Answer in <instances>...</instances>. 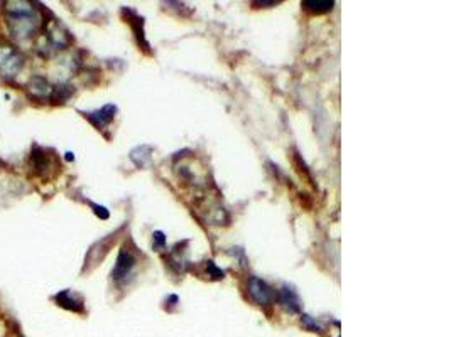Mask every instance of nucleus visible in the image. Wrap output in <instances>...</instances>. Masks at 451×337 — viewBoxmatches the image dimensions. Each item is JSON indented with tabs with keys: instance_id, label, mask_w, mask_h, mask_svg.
<instances>
[{
	"instance_id": "obj_4",
	"label": "nucleus",
	"mask_w": 451,
	"mask_h": 337,
	"mask_svg": "<svg viewBox=\"0 0 451 337\" xmlns=\"http://www.w3.org/2000/svg\"><path fill=\"white\" fill-rule=\"evenodd\" d=\"M135 265H137V260H135L134 253H132L127 246H123L121 253H118L117 263H115L112 279L117 281V284H127V281L132 279V275H134Z\"/></svg>"
},
{
	"instance_id": "obj_12",
	"label": "nucleus",
	"mask_w": 451,
	"mask_h": 337,
	"mask_svg": "<svg viewBox=\"0 0 451 337\" xmlns=\"http://www.w3.org/2000/svg\"><path fill=\"white\" fill-rule=\"evenodd\" d=\"M73 87L70 84H58V87H53V93H51V101L53 103H65V101L70 100V96L73 95Z\"/></svg>"
},
{
	"instance_id": "obj_5",
	"label": "nucleus",
	"mask_w": 451,
	"mask_h": 337,
	"mask_svg": "<svg viewBox=\"0 0 451 337\" xmlns=\"http://www.w3.org/2000/svg\"><path fill=\"white\" fill-rule=\"evenodd\" d=\"M249 293L259 305H269L272 298H274V292H272V288L266 284V281L257 279V276H252V279L249 280Z\"/></svg>"
},
{
	"instance_id": "obj_13",
	"label": "nucleus",
	"mask_w": 451,
	"mask_h": 337,
	"mask_svg": "<svg viewBox=\"0 0 451 337\" xmlns=\"http://www.w3.org/2000/svg\"><path fill=\"white\" fill-rule=\"evenodd\" d=\"M303 7L314 14H323V12L331 11L333 2H303Z\"/></svg>"
},
{
	"instance_id": "obj_2",
	"label": "nucleus",
	"mask_w": 451,
	"mask_h": 337,
	"mask_svg": "<svg viewBox=\"0 0 451 337\" xmlns=\"http://www.w3.org/2000/svg\"><path fill=\"white\" fill-rule=\"evenodd\" d=\"M24 54L16 46L0 42V78L14 80L24 68Z\"/></svg>"
},
{
	"instance_id": "obj_6",
	"label": "nucleus",
	"mask_w": 451,
	"mask_h": 337,
	"mask_svg": "<svg viewBox=\"0 0 451 337\" xmlns=\"http://www.w3.org/2000/svg\"><path fill=\"white\" fill-rule=\"evenodd\" d=\"M115 113H117V106L115 105H105L104 108L97 110V112H85L83 117L87 118L88 122L92 123L93 127H97L99 130H104L105 127L109 125L110 122L115 118Z\"/></svg>"
},
{
	"instance_id": "obj_1",
	"label": "nucleus",
	"mask_w": 451,
	"mask_h": 337,
	"mask_svg": "<svg viewBox=\"0 0 451 337\" xmlns=\"http://www.w3.org/2000/svg\"><path fill=\"white\" fill-rule=\"evenodd\" d=\"M6 17L11 34L16 39H31L42 29V15H39V8L29 12V14H6Z\"/></svg>"
},
{
	"instance_id": "obj_9",
	"label": "nucleus",
	"mask_w": 451,
	"mask_h": 337,
	"mask_svg": "<svg viewBox=\"0 0 451 337\" xmlns=\"http://www.w3.org/2000/svg\"><path fill=\"white\" fill-rule=\"evenodd\" d=\"M31 165L37 174L44 176V174L48 172L49 167H51V159L48 155V151L41 148L39 145H34L32 152H31Z\"/></svg>"
},
{
	"instance_id": "obj_7",
	"label": "nucleus",
	"mask_w": 451,
	"mask_h": 337,
	"mask_svg": "<svg viewBox=\"0 0 451 337\" xmlns=\"http://www.w3.org/2000/svg\"><path fill=\"white\" fill-rule=\"evenodd\" d=\"M54 300L59 307L71 310V312H83L85 310L83 297H80L73 290H63V292L56 293Z\"/></svg>"
},
{
	"instance_id": "obj_3",
	"label": "nucleus",
	"mask_w": 451,
	"mask_h": 337,
	"mask_svg": "<svg viewBox=\"0 0 451 337\" xmlns=\"http://www.w3.org/2000/svg\"><path fill=\"white\" fill-rule=\"evenodd\" d=\"M42 29H44L46 37H48L49 44L54 49H65L70 46V32H68V29L58 19H54V17H51L49 20L42 19Z\"/></svg>"
},
{
	"instance_id": "obj_11",
	"label": "nucleus",
	"mask_w": 451,
	"mask_h": 337,
	"mask_svg": "<svg viewBox=\"0 0 451 337\" xmlns=\"http://www.w3.org/2000/svg\"><path fill=\"white\" fill-rule=\"evenodd\" d=\"M2 6L6 14H29V12L39 8V4L25 2V0H8V2H4Z\"/></svg>"
},
{
	"instance_id": "obj_14",
	"label": "nucleus",
	"mask_w": 451,
	"mask_h": 337,
	"mask_svg": "<svg viewBox=\"0 0 451 337\" xmlns=\"http://www.w3.org/2000/svg\"><path fill=\"white\" fill-rule=\"evenodd\" d=\"M303 322H304L308 327H311L313 331H321V327L318 326V322L313 321V319L309 317V315H303Z\"/></svg>"
},
{
	"instance_id": "obj_16",
	"label": "nucleus",
	"mask_w": 451,
	"mask_h": 337,
	"mask_svg": "<svg viewBox=\"0 0 451 337\" xmlns=\"http://www.w3.org/2000/svg\"><path fill=\"white\" fill-rule=\"evenodd\" d=\"M154 241H156V246H163L164 245V241H166V238H164V234L163 233H154Z\"/></svg>"
},
{
	"instance_id": "obj_8",
	"label": "nucleus",
	"mask_w": 451,
	"mask_h": 337,
	"mask_svg": "<svg viewBox=\"0 0 451 337\" xmlns=\"http://www.w3.org/2000/svg\"><path fill=\"white\" fill-rule=\"evenodd\" d=\"M27 93L34 100H51L53 87L42 76H32L27 83Z\"/></svg>"
},
{
	"instance_id": "obj_15",
	"label": "nucleus",
	"mask_w": 451,
	"mask_h": 337,
	"mask_svg": "<svg viewBox=\"0 0 451 337\" xmlns=\"http://www.w3.org/2000/svg\"><path fill=\"white\" fill-rule=\"evenodd\" d=\"M92 208H93V211H95L97 215H99L100 217H104V220H107V217H109V211H105V208L97 206V204H92Z\"/></svg>"
},
{
	"instance_id": "obj_10",
	"label": "nucleus",
	"mask_w": 451,
	"mask_h": 337,
	"mask_svg": "<svg viewBox=\"0 0 451 337\" xmlns=\"http://www.w3.org/2000/svg\"><path fill=\"white\" fill-rule=\"evenodd\" d=\"M278 297H279L280 305H283L286 310H289V312H297V310L301 309L299 297H297V293L289 287V285H284V287L279 290Z\"/></svg>"
}]
</instances>
